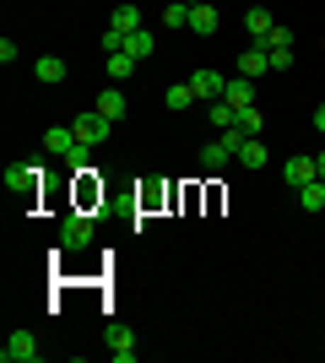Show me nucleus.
<instances>
[{"label":"nucleus","instance_id":"a878e982","mask_svg":"<svg viewBox=\"0 0 325 363\" xmlns=\"http://www.w3.org/2000/svg\"><path fill=\"white\" fill-rule=\"evenodd\" d=\"M314 168H320V179H325V152H314Z\"/></svg>","mask_w":325,"mask_h":363},{"label":"nucleus","instance_id":"412c9836","mask_svg":"<svg viewBox=\"0 0 325 363\" xmlns=\"http://www.w3.org/2000/svg\"><path fill=\"white\" fill-rule=\"evenodd\" d=\"M298 201H304V212H320V206H325V179L304 184V190H298Z\"/></svg>","mask_w":325,"mask_h":363},{"label":"nucleus","instance_id":"f03ea898","mask_svg":"<svg viewBox=\"0 0 325 363\" xmlns=\"http://www.w3.org/2000/svg\"><path fill=\"white\" fill-rule=\"evenodd\" d=\"M44 152L49 157H71V163L87 157V147H76V130H71V125H49L44 130Z\"/></svg>","mask_w":325,"mask_h":363},{"label":"nucleus","instance_id":"a211bd4d","mask_svg":"<svg viewBox=\"0 0 325 363\" xmlns=\"http://www.w3.org/2000/svg\"><path fill=\"white\" fill-rule=\"evenodd\" d=\"M33 76H38V82H55V87H60V82H65V60H60V55H44V60L33 65Z\"/></svg>","mask_w":325,"mask_h":363},{"label":"nucleus","instance_id":"393cba45","mask_svg":"<svg viewBox=\"0 0 325 363\" xmlns=\"http://www.w3.org/2000/svg\"><path fill=\"white\" fill-rule=\"evenodd\" d=\"M314 130H320V136H325V104L314 108Z\"/></svg>","mask_w":325,"mask_h":363},{"label":"nucleus","instance_id":"1a4fd4ad","mask_svg":"<svg viewBox=\"0 0 325 363\" xmlns=\"http://www.w3.org/2000/svg\"><path fill=\"white\" fill-rule=\"evenodd\" d=\"M6 190H16V196H33V190H38V168H28V163L6 168Z\"/></svg>","mask_w":325,"mask_h":363},{"label":"nucleus","instance_id":"6e6552de","mask_svg":"<svg viewBox=\"0 0 325 363\" xmlns=\"http://www.w3.org/2000/svg\"><path fill=\"white\" fill-rule=\"evenodd\" d=\"M217 22H222V16H217V6H206V0H195V6H190V33H195V38H212Z\"/></svg>","mask_w":325,"mask_h":363},{"label":"nucleus","instance_id":"f257e3e1","mask_svg":"<svg viewBox=\"0 0 325 363\" xmlns=\"http://www.w3.org/2000/svg\"><path fill=\"white\" fill-rule=\"evenodd\" d=\"M71 130H76V147H103L108 141V130H114V120H108V114H98V108H87V114H81L76 125H71Z\"/></svg>","mask_w":325,"mask_h":363},{"label":"nucleus","instance_id":"ddd939ff","mask_svg":"<svg viewBox=\"0 0 325 363\" xmlns=\"http://www.w3.org/2000/svg\"><path fill=\"white\" fill-rule=\"evenodd\" d=\"M163 104H169L173 114H185V108H195L201 98H195V87H190V82H179V87H169V92H163Z\"/></svg>","mask_w":325,"mask_h":363},{"label":"nucleus","instance_id":"7ed1b4c3","mask_svg":"<svg viewBox=\"0 0 325 363\" xmlns=\"http://www.w3.org/2000/svg\"><path fill=\"white\" fill-rule=\"evenodd\" d=\"M93 233H98L93 217H87V212H71V217L60 223V250H87V244H93Z\"/></svg>","mask_w":325,"mask_h":363},{"label":"nucleus","instance_id":"423d86ee","mask_svg":"<svg viewBox=\"0 0 325 363\" xmlns=\"http://www.w3.org/2000/svg\"><path fill=\"white\" fill-rule=\"evenodd\" d=\"M190 87H195V98L217 104V98L228 92V76H222V71H195V76H190Z\"/></svg>","mask_w":325,"mask_h":363},{"label":"nucleus","instance_id":"39448f33","mask_svg":"<svg viewBox=\"0 0 325 363\" xmlns=\"http://www.w3.org/2000/svg\"><path fill=\"white\" fill-rule=\"evenodd\" d=\"M266 71H271V49L255 38V44L239 55V76H249V82H255V76H266Z\"/></svg>","mask_w":325,"mask_h":363},{"label":"nucleus","instance_id":"f8f14e48","mask_svg":"<svg viewBox=\"0 0 325 363\" xmlns=\"http://www.w3.org/2000/svg\"><path fill=\"white\" fill-rule=\"evenodd\" d=\"M108 358H114V363H136V336L114 331V336H108Z\"/></svg>","mask_w":325,"mask_h":363},{"label":"nucleus","instance_id":"dca6fc26","mask_svg":"<svg viewBox=\"0 0 325 363\" xmlns=\"http://www.w3.org/2000/svg\"><path fill=\"white\" fill-rule=\"evenodd\" d=\"M244 28H249V38H266L277 22H271V11H266V6H249V11H244Z\"/></svg>","mask_w":325,"mask_h":363},{"label":"nucleus","instance_id":"20e7f679","mask_svg":"<svg viewBox=\"0 0 325 363\" xmlns=\"http://www.w3.org/2000/svg\"><path fill=\"white\" fill-rule=\"evenodd\" d=\"M6 363H38V336L33 331H11L6 336V347H0Z\"/></svg>","mask_w":325,"mask_h":363},{"label":"nucleus","instance_id":"b1692460","mask_svg":"<svg viewBox=\"0 0 325 363\" xmlns=\"http://www.w3.org/2000/svg\"><path fill=\"white\" fill-rule=\"evenodd\" d=\"M293 65V49H271V71H287Z\"/></svg>","mask_w":325,"mask_h":363},{"label":"nucleus","instance_id":"2eb2a0df","mask_svg":"<svg viewBox=\"0 0 325 363\" xmlns=\"http://www.w3.org/2000/svg\"><path fill=\"white\" fill-rule=\"evenodd\" d=\"M108 28H120V33H136V28H147V22H141V6H114Z\"/></svg>","mask_w":325,"mask_h":363},{"label":"nucleus","instance_id":"0eeeda50","mask_svg":"<svg viewBox=\"0 0 325 363\" xmlns=\"http://www.w3.org/2000/svg\"><path fill=\"white\" fill-rule=\"evenodd\" d=\"M282 179L293 184V190H304V184L320 179V168H314V157H287V163H282Z\"/></svg>","mask_w":325,"mask_h":363},{"label":"nucleus","instance_id":"9b49d317","mask_svg":"<svg viewBox=\"0 0 325 363\" xmlns=\"http://www.w3.org/2000/svg\"><path fill=\"white\" fill-rule=\"evenodd\" d=\"M222 98H228L233 108H249V104H255V82H249V76H233V82H228V92H222Z\"/></svg>","mask_w":325,"mask_h":363},{"label":"nucleus","instance_id":"9d476101","mask_svg":"<svg viewBox=\"0 0 325 363\" xmlns=\"http://www.w3.org/2000/svg\"><path fill=\"white\" fill-rule=\"evenodd\" d=\"M152 49H157V38H152L147 28L125 33V55H136V60H152Z\"/></svg>","mask_w":325,"mask_h":363},{"label":"nucleus","instance_id":"f3484780","mask_svg":"<svg viewBox=\"0 0 325 363\" xmlns=\"http://www.w3.org/2000/svg\"><path fill=\"white\" fill-rule=\"evenodd\" d=\"M136 55H125V49H120V55H108V82H130V76H136Z\"/></svg>","mask_w":325,"mask_h":363},{"label":"nucleus","instance_id":"aec40b11","mask_svg":"<svg viewBox=\"0 0 325 363\" xmlns=\"http://www.w3.org/2000/svg\"><path fill=\"white\" fill-rule=\"evenodd\" d=\"M261 125H266V114H261L255 104H249V108H239V120H233V130H244V136H255Z\"/></svg>","mask_w":325,"mask_h":363},{"label":"nucleus","instance_id":"5701e85b","mask_svg":"<svg viewBox=\"0 0 325 363\" xmlns=\"http://www.w3.org/2000/svg\"><path fill=\"white\" fill-rule=\"evenodd\" d=\"M261 44H266V49H293V28H282V22H277V28L266 33Z\"/></svg>","mask_w":325,"mask_h":363},{"label":"nucleus","instance_id":"4468645a","mask_svg":"<svg viewBox=\"0 0 325 363\" xmlns=\"http://www.w3.org/2000/svg\"><path fill=\"white\" fill-rule=\"evenodd\" d=\"M98 114H108V120L120 125L125 120V92L120 87H103V92H98Z\"/></svg>","mask_w":325,"mask_h":363},{"label":"nucleus","instance_id":"4be33fe9","mask_svg":"<svg viewBox=\"0 0 325 363\" xmlns=\"http://www.w3.org/2000/svg\"><path fill=\"white\" fill-rule=\"evenodd\" d=\"M239 163H244V168H266V147H261L255 136H249L244 147H239Z\"/></svg>","mask_w":325,"mask_h":363},{"label":"nucleus","instance_id":"6ab92c4d","mask_svg":"<svg viewBox=\"0 0 325 363\" xmlns=\"http://www.w3.org/2000/svg\"><path fill=\"white\" fill-rule=\"evenodd\" d=\"M190 6L195 0H169L163 6V28H190Z\"/></svg>","mask_w":325,"mask_h":363}]
</instances>
